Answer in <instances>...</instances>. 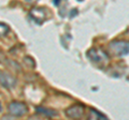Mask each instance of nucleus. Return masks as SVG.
<instances>
[{"label":"nucleus","mask_w":129,"mask_h":120,"mask_svg":"<svg viewBox=\"0 0 129 120\" xmlns=\"http://www.w3.org/2000/svg\"><path fill=\"white\" fill-rule=\"evenodd\" d=\"M128 42L123 41V40H117L113 41L109 44V51L112 53L114 56H124L128 54Z\"/></svg>","instance_id":"nucleus-1"},{"label":"nucleus","mask_w":129,"mask_h":120,"mask_svg":"<svg viewBox=\"0 0 129 120\" xmlns=\"http://www.w3.org/2000/svg\"><path fill=\"white\" fill-rule=\"evenodd\" d=\"M87 56L92 62L98 63L99 66L106 65V63L109 61V57L106 51H103L100 48H91L88 50Z\"/></svg>","instance_id":"nucleus-2"},{"label":"nucleus","mask_w":129,"mask_h":120,"mask_svg":"<svg viewBox=\"0 0 129 120\" xmlns=\"http://www.w3.org/2000/svg\"><path fill=\"white\" fill-rule=\"evenodd\" d=\"M66 115L72 120H81L85 113V107L82 104H73L64 110Z\"/></svg>","instance_id":"nucleus-3"},{"label":"nucleus","mask_w":129,"mask_h":120,"mask_svg":"<svg viewBox=\"0 0 129 120\" xmlns=\"http://www.w3.org/2000/svg\"><path fill=\"white\" fill-rule=\"evenodd\" d=\"M28 111V107L24 102L19 101H13L9 105V113L15 117H21L24 116Z\"/></svg>","instance_id":"nucleus-4"},{"label":"nucleus","mask_w":129,"mask_h":120,"mask_svg":"<svg viewBox=\"0 0 129 120\" xmlns=\"http://www.w3.org/2000/svg\"><path fill=\"white\" fill-rule=\"evenodd\" d=\"M0 84L6 88H12L15 86L16 78L7 72H0Z\"/></svg>","instance_id":"nucleus-5"},{"label":"nucleus","mask_w":129,"mask_h":120,"mask_svg":"<svg viewBox=\"0 0 129 120\" xmlns=\"http://www.w3.org/2000/svg\"><path fill=\"white\" fill-rule=\"evenodd\" d=\"M30 15H31L32 19L37 21L38 23H41V21H43V19L45 18V13H44V11L42 9H39V8L32 9L30 12Z\"/></svg>","instance_id":"nucleus-6"},{"label":"nucleus","mask_w":129,"mask_h":120,"mask_svg":"<svg viewBox=\"0 0 129 120\" xmlns=\"http://www.w3.org/2000/svg\"><path fill=\"white\" fill-rule=\"evenodd\" d=\"M87 120H109L106 116L102 115L101 113H99L96 109H90L89 114H88V118Z\"/></svg>","instance_id":"nucleus-7"},{"label":"nucleus","mask_w":129,"mask_h":120,"mask_svg":"<svg viewBox=\"0 0 129 120\" xmlns=\"http://www.w3.org/2000/svg\"><path fill=\"white\" fill-rule=\"evenodd\" d=\"M37 111L39 114H42L46 117H53V116L57 115V111L51 108H45V107H37Z\"/></svg>","instance_id":"nucleus-8"},{"label":"nucleus","mask_w":129,"mask_h":120,"mask_svg":"<svg viewBox=\"0 0 129 120\" xmlns=\"http://www.w3.org/2000/svg\"><path fill=\"white\" fill-rule=\"evenodd\" d=\"M9 32V27L5 24L0 23V37H3V35H7V33Z\"/></svg>","instance_id":"nucleus-9"}]
</instances>
